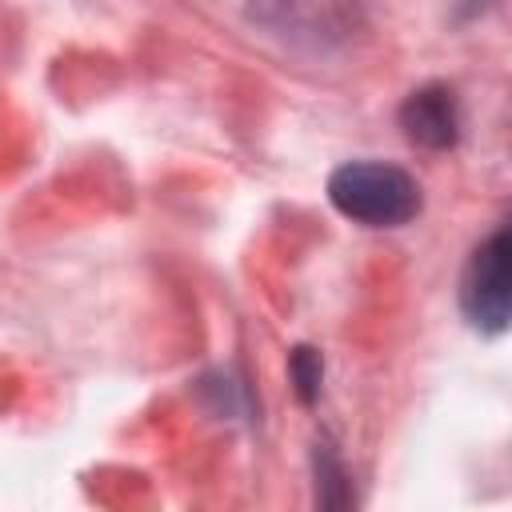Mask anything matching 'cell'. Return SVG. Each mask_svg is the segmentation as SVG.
Listing matches in <instances>:
<instances>
[{"label":"cell","instance_id":"6da1fadb","mask_svg":"<svg viewBox=\"0 0 512 512\" xmlns=\"http://www.w3.org/2000/svg\"><path fill=\"white\" fill-rule=\"evenodd\" d=\"M328 200L340 216L364 228H400L420 212L412 172L384 160H348L328 176Z\"/></svg>","mask_w":512,"mask_h":512},{"label":"cell","instance_id":"7a4b0ae2","mask_svg":"<svg viewBox=\"0 0 512 512\" xmlns=\"http://www.w3.org/2000/svg\"><path fill=\"white\" fill-rule=\"evenodd\" d=\"M248 20L304 52L352 44L368 24V0H248Z\"/></svg>","mask_w":512,"mask_h":512},{"label":"cell","instance_id":"3957f363","mask_svg":"<svg viewBox=\"0 0 512 512\" xmlns=\"http://www.w3.org/2000/svg\"><path fill=\"white\" fill-rule=\"evenodd\" d=\"M508 256H512V244H508V228L500 224L492 236L476 244L460 276V308L468 324L484 336H496L508 328Z\"/></svg>","mask_w":512,"mask_h":512},{"label":"cell","instance_id":"277c9868","mask_svg":"<svg viewBox=\"0 0 512 512\" xmlns=\"http://www.w3.org/2000/svg\"><path fill=\"white\" fill-rule=\"evenodd\" d=\"M460 100L448 84H424L416 92H408V100L400 104V128L416 148L428 152H444L460 140Z\"/></svg>","mask_w":512,"mask_h":512},{"label":"cell","instance_id":"5b68a950","mask_svg":"<svg viewBox=\"0 0 512 512\" xmlns=\"http://www.w3.org/2000/svg\"><path fill=\"white\" fill-rule=\"evenodd\" d=\"M312 456H316V500H320V504H328V508L348 504V500H352L348 472H344L340 456L332 452V444H328V440H320Z\"/></svg>","mask_w":512,"mask_h":512},{"label":"cell","instance_id":"8992f818","mask_svg":"<svg viewBox=\"0 0 512 512\" xmlns=\"http://www.w3.org/2000/svg\"><path fill=\"white\" fill-rule=\"evenodd\" d=\"M288 376H292V384H296V396H300L304 404H312V400L320 396V380H324V360H320V352H316V348H292V356H288Z\"/></svg>","mask_w":512,"mask_h":512}]
</instances>
